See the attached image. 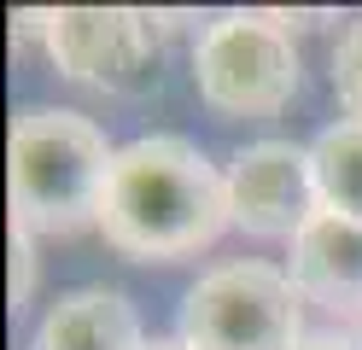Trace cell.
<instances>
[{"label": "cell", "mask_w": 362, "mask_h": 350, "mask_svg": "<svg viewBox=\"0 0 362 350\" xmlns=\"http://www.w3.org/2000/svg\"><path fill=\"white\" fill-rule=\"evenodd\" d=\"M234 222L228 175L181 134H146L117 152L100 199V233L134 263H181Z\"/></svg>", "instance_id": "obj_1"}, {"label": "cell", "mask_w": 362, "mask_h": 350, "mask_svg": "<svg viewBox=\"0 0 362 350\" xmlns=\"http://www.w3.org/2000/svg\"><path fill=\"white\" fill-rule=\"evenodd\" d=\"M105 129L82 111H47L30 105L12 117L6 140V193H12V228L24 233H82L100 228V199L111 181Z\"/></svg>", "instance_id": "obj_2"}, {"label": "cell", "mask_w": 362, "mask_h": 350, "mask_svg": "<svg viewBox=\"0 0 362 350\" xmlns=\"http://www.w3.org/2000/svg\"><path fill=\"white\" fill-rule=\"evenodd\" d=\"M304 292L269 263H222L181 303V344L193 350H298Z\"/></svg>", "instance_id": "obj_3"}, {"label": "cell", "mask_w": 362, "mask_h": 350, "mask_svg": "<svg viewBox=\"0 0 362 350\" xmlns=\"http://www.w3.org/2000/svg\"><path fill=\"white\" fill-rule=\"evenodd\" d=\"M193 82L222 117H275L298 93V47L275 12H222L193 47Z\"/></svg>", "instance_id": "obj_4"}, {"label": "cell", "mask_w": 362, "mask_h": 350, "mask_svg": "<svg viewBox=\"0 0 362 350\" xmlns=\"http://www.w3.org/2000/svg\"><path fill=\"white\" fill-rule=\"evenodd\" d=\"M41 47L71 82L134 93L158 64V18L134 6H53Z\"/></svg>", "instance_id": "obj_5"}, {"label": "cell", "mask_w": 362, "mask_h": 350, "mask_svg": "<svg viewBox=\"0 0 362 350\" xmlns=\"http://www.w3.org/2000/svg\"><path fill=\"white\" fill-rule=\"evenodd\" d=\"M228 204L234 228L263 233V240H298L322 216V187H315V158L292 140H257L228 163Z\"/></svg>", "instance_id": "obj_6"}, {"label": "cell", "mask_w": 362, "mask_h": 350, "mask_svg": "<svg viewBox=\"0 0 362 350\" xmlns=\"http://www.w3.org/2000/svg\"><path fill=\"white\" fill-rule=\"evenodd\" d=\"M292 286L327 310H362V222L322 210L292 240Z\"/></svg>", "instance_id": "obj_7"}, {"label": "cell", "mask_w": 362, "mask_h": 350, "mask_svg": "<svg viewBox=\"0 0 362 350\" xmlns=\"http://www.w3.org/2000/svg\"><path fill=\"white\" fill-rule=\"evenodd\" d=\"M35 350H146L141 315L117 286H76L47 303Z\"/></svg>", "instance_id": "obj_8"}, {"label": "cell", "mask_w": 362, "mask_h": 350, "mask_svg": "<svg viewBox=\"0 0 362 350\" xmlns=\"http://www.w3.org/2000/svg\"><path fill=\"white\" fill-rule=\"evenodd\" d=\"M315 187H322V210L362 222V123H333L315 134Z\"/></svg>", "instance_id": "obj_9"}, {"label": "cell", "mask_w": 362, "mask_h": 350, "mask_svg": "<svg viewBox=\"0 0 362 350\" xmlns=\"http://www.w3.org/2000/svg\"><path fill=\"white\" fill-rule=\"evenodd\" d=\"M333 93L345 105V123H362V18L333 47Z\"/></svg>", "instance_id": "obj_10"}, {"label": "cell", "mask_w": 362, "mask_h": 350, "mask_svg": "<svg viewBox=\"0 0 362 350\" xmlns=\"http://www.w3.org/2000/svg\"><path fill=\"white\" fill-rule=\"evenodd\" d=\"M30 292H35V245L24 228H12V315L30 303Z\"/></svg>", "instance_id": "obj_11"}, {"label": "cell", "mask_w": 362, "mask_h": 350, "mask_svg": "<svg viewBox=\"0 0 362 350\" xmlns=\"http://www.w3.org/2000/svg\"><path fill=\"white\" fill-rule=\"evenodd\" d=\"M298 350H362V339H345V333H310Z\"/></svg>", "instance_id": "obj_12"}, {"label": "cell", "mask_w": 362, "mask_h": 350, "mask_svg": "<svg viewBox=\"0 0 362 350\" xmlns=\"http://www.w3.org/2000/svg\"><path fill=\"white\" fill-rule=\"evenodd\" d=\"M146 350H193V344H181V339H175V344H146Z\"/></svg>", "instance_id": "obj_13"}, {"label": "cell", "mask_w": 362, "mask_h": 350, "mask_svg": "<svg viewBox=\"0 0 362 350\" xmlns=\"http://www.w3.org/2000/svg\"><path fill=\"white\" fill-rule=\"evenodd\" d=\"M356 339H362V333H356Z\"/></svg>", "instance_id": "obj_14"}]
</instances>
